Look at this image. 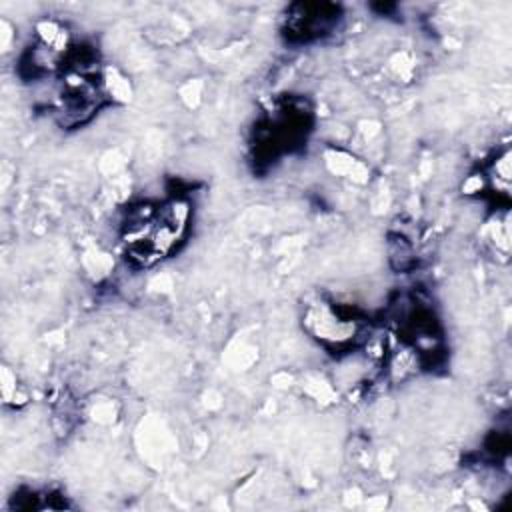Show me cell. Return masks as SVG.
Listing matches in <instances>:
<instances>
[{
  "label": "cell",
  "instance_id": "6da1fadb",
  "mask_svg": "<svg viewBox=\"0 0 512 512\" xmlns=\"http://www.w3.org/2000/svg\"><path fill=\"white\" fill-rule=\"evenodd\" d=\"M188 222L184 202L142 204L132 208L124 222V244L142 264L164 258L182 238Z\"/></svg>",
  "mask_w": 512,
  "mask_h": 512
},
{
  "label": "cell",
  "instance_id": "7a4b0ae2",
  "mask_svg": "<svg viewBox=\"0 0 512 512\" xmlns=\"http://www.w3.org/2000/svg\"><path fill=\"white\" fill-rule=\"evenodd\" d=\"M298 12L290 14V32L298 34L300 38H310V36H322L326 30L332 28L334 20L338 18L336 6L328 4H302L296 6Z\"/></svg>",
  "mask_w": 512,
  "mask_h": 512
}]
</instances>
